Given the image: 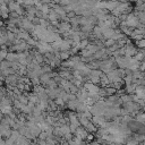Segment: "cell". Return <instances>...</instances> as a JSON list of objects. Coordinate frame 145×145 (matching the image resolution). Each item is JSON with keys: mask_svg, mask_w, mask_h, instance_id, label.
Instances as JSON below:
<instances>
[{"mask_svg": "<svg viewBox=\"0 0 145 145\" xmlns=\"http://www.w3.org/2000/svg\"><path fill=\"white\" fill-rule=\"evenodd\" d=\"M71 27H72L71 23L66 22V20H61V22L59 23V25L57 26V28H58V33H60V34H63L65 32L70 31V29H71Z\"/></svg>", "mask_w": 145, "mask_h": 145, "instance_id": "cell-1", "label": "cell"}, {"mask_svg": "<svg viewBox=\"0 0 145 145\" xmlns=\"http://www.w3.org/2000/svg\"><path fill=\"white\" fill-rule=\"evenodd\" d=\"M51 78H52V77H51L50 72H42V74L40 75V80H41V84H42L43 86H46V84L50 82Z\"/></svg>", "mask_w": 145, "mask_h": 145, "instance_id": "cell-2", "label": "cell"}, {"mask_svg": "<svg viewBox=\"0 0 145 145\" xmlns=\"http://www.w3.org/2000/svg\"><path fill=\"white\" fill-rule=\"evenodd\" d=\"M116 33V28H112V27H106L103 29V36H104V40H108V39H111L112 35Z\"/></svg>", "mask_w": 145, "mask_h": 145, "instance_id": "cell-3", "label": "cell"}, {"mask_svg": "<svg viewBox=\"0 0 145 145\" xmlns=\"http://www.w3.org/2000/svg\"><path fill=\"white\" fill-rule=\"evenodd\" d=\"M78 103H79V100L78 99H75V100H69L67 102V106L70 109V110H77V106H78Z\"/></svg>", "mask_w": 145, "mask_h": 145, "instance_id": "cell-4", "label": "cell"}, {"mask_svg": "<svg viewBox=\"0 0 145 145\" xmlns=\"http://www.w3.org/2000/svg\"><path fill=\"white\" fill-rule=\"evenodd\" d=\"M100 84H101V86H104V87H106V86H109V85L111 84V80L109 79V77H108V75H106L105 72H103V75L101 76V82H100Z\"/></svg>", "mask_w": 145, "mask_h": 145, "instance_id": "cell-5", "label": "cell"}, {"mask_svg": "<svg viewBox=\"0 0 145 145\" xmlns=\"http://www.w3.org/2000/svg\"><path fill=\"white\" fill-rule=\"evenodd\" d=\"M71 51L70 50H67V51H60V59L63 61V60H67L71 57Z\"/></svg>", "mask_w": 145, "mask_h": 145, "instance_id": "cell-6", "label": "cell"}, {"mask_svg": "<svg viewBox=\"0 0 145 145\" xmlns=\"http://www.w3.org/2000/svg\"><path fill=\"white\" fill-rule=\"evenodd\" d=\"M42 113H43V110H42V109H41V108H40L37 104H36V105L33 108V110H32V114H33V116H35V117L41 116Z\"/></svg>", "mask_w": 145, "mask_h": 145, "instance_id": "cell-7", "label": "cell"}, {"mask_svg": "<svg viewBox=\"0 0 145 145\" xmlns=\"http://www.w3.org/2000/svg\"><path fill=\"white\" fill-rule=\"evenodd\" d=\"M58 85H59V84L56 82V79H54V78H51V79H50V82L46 84V86H45V87L53 89V88H57V87H58Z\"/></svg>", "mask_w": 145, "mask_h": 145, "instance_id": "cell-8", "label": "cell"}, {"mask_svg": "<svg viewBox=\"0 0 145 145\" xmlns=\"http://www.w3.org/2000/svg\"><path fill=\"white\" fill-rule=\"evenodd\" d=\"M17 99H18L23 104H28V102H29L28 96H27V95H25L24 93H23V94H20L19 96H17Z\"/></svg>", "mask_w": 145, "mask_h": 145, "instance_id": "cell-9", "label": "cell"}, {"mask_svg": "<svg viewBox=\"0 0 145 145\" xmlns=\"http://www.w3.org/2000/svg\"><path fill=\"white\" fill-rule=\"evenodd\" d=\"M134 57H135V58H136L138 61H140V62H142V61L145 59V56H144V53H143L142 49H140V50H138V51H137V53H136Z\"/></svg>", "mask_w": 145, "mask_h": 145, "instance_id": "cell-10", "label": "cell"}, {"mask_svg": "<svg viewBox=\"0 0 145 145\" xmlns=\"http://www.w3.org/2000/svg\"><path fill=\"white\" fill-rule=\"evenodd\" d=\"M54 102H56V103H57V105H58V106H60V108L65 106V104H66V101H65L62 97H60V96L56 97V99H54Z\"/></svg>", "mask_w": 145, "mask_h": 145, "instance_id": "cell-11", "label": "cell"}, {"mask_svg": "<svg viewBox=\"0 0 145 145\" xmlns=\"http://www.w3.org/2000/svg\"><path fill=\"white\" fill-rule=\"evenodd\" d=\"M79 54L83 56V57H93V53H92L89 50H87V49L80 50V53H79Z\"/></svg>", "mask_w": 145, "mask_h": 145, "instance_id": "cell-12", "label": "cell"}, {"mask_svg": "<svg viewBox=\"0 0 145 145\" xmlns=\"http://www.w3.org/2000/svg\"><path fill=\"white\" fill-rule=\"evenodd\" d=\"M116 42H117V41H114L113 39H108V40H105V41H104V45H105L106 48H110V46H111V45H113Z\"/></svg>", "mask_w": 145, "mask_h": 145, "instance_id": "cell-13", "label": "cell"}, {"mask_svg": "<svg viewBox=\"0 0 145 145\" xmlns=\"http://www.w3.org/2000/svg\"><path fill=\"white\" fill-rule=\"evenodd\" d=\"M88 79H89V80H91L92 83H94V84H99V83L101 82V77H96V76H91V75H89Z\"/></svg>", "mask_w": 145, "mask_h": 145, "instance_id": "cell-14", "label": "cell"}, {"mask_svg": "<svg viewBox=\"0 0 145 145\" xmlns=\"http://www.w3.org/2000/svg\"><path fill=\"white\" fill-rule=\"evenodd\" d=\"M136 44H137V46H138L139 49H144V48H145V36H144L142 40L136 41Z\"/></svg>", "mask_w": 145, "mask_h": 145, "instance_id": "cell-15", "label": "cell"}, {"mask_svg": "<svg viewBox=\"0 0 145 145\" xmlns=\"http://www.w3.org/2000/svg\"><path fill=\"white\" fill-rule=\"evenodd\" d=\"M71 3V0H60V5L61 6H68V5H70Z\"/></svg>", "mask_w": 145, "mask_h": 145, "instance_id": "cell-16", "label": "cell"}, {"mask_svg": "<svg viewBox=\"0 0 145 145\" xmlns=\"http://www.w3.org/2000/svg\"><path fill=\"white\" fill-rule=\"evenodd\" d=\"M142 51H143V53H144V56H145V48H144V49H142Z\"/></svg>", "mask_w": 145, "mask_h": 145, "instance_id": "cell-17", "label": "cell"}]
</instances>
